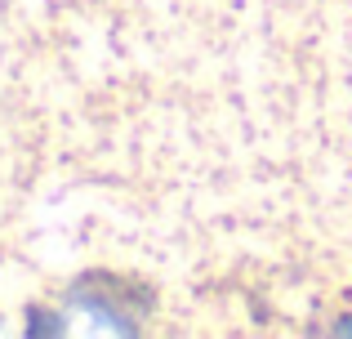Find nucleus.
Masks as SVG:
<instances>
[{"label": "nucleus", "instance_id": "nucleus-1", "mask_svg": "<svg viewBox=\"0 0 352 339\" xmlns=\"http://www.w3.org/2000/svg\"><path fill=\"white\" fill-rule=\"evenodd\" d=\"M72 304L94 313L103 326H112L120 335H134L138 331V290L120 286L112 277H85L76 290H72Z\"/></svg>", "mask_w": 352, "mask_h": 339}, {"label": "nucleus", "instance_id": "nucleus-2", "mask_svg": "<svg viewBox=\"0 0 352 339\" xmlns=\"http://www.w3.org/2000/svg\"><path fill=\"white\" fill-rule=\"evenodd\" d=\"M27 331H32V335H63V331H67V322H54V313L36 308L32 322H27Z\"/></svg>", "mask_w": 352, "mask_h": 339}, {"label": "nucleus", "instance_id": "nucleus-3", "mask_svg": "<svg viewBox=\"0 0 352 339\" xmlns=\"http://www.w3.org/2000/svg\"><path fill=\"white\" fill-rule=\"evenodd\" d=\"M339 331H352V322H339Z\"/></svg>", "mask_w": 352, "mask_h": 339}]
</instances>
